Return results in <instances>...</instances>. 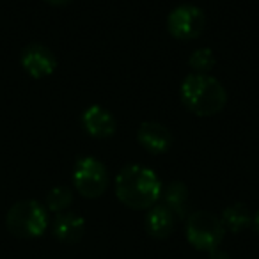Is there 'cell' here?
I'll return each mask as SVG.
<instances>
[{"instance_id":"5b68a950","label":"cell","mask_w":259,"mask_h":259,"mask_svg":"<svg viewBox=\"0 0 259 259\" xmlns=\"http://www.w3.org/2000/svg\"><path fill=\"white\" fill-rule=\"evenodd\" d=\"M73 185L85 199H98L108 187L107 169L98 158L82 156L73 169Z\"/></svg>"},{"instance_id":"9c48e42d","label":"cell","mask_w":259,"mask_h":259,"mask_svg":"<svg viewBox=\"0 0 259 259\" xmlns=\"http://www.w3.org/2000/svg\"><path fill=\"white\" fill-rule=\"evenodd\" d=\"M137 141L151 155H163L172 148V134L163 124L155 121L142 122L137 130Z\"/></svg>"},{"instance_id":"52a82bcc","label":"cell","mask_w":259,"mask_h":259,"mask_svg":"<svg viewBox=\"0 0 259 259\" xmlns=\"http://www.w3.org/2000/svg\"><path fill=\"white\" fill-rule=\"evenodd\" d=\"M20 62H22V68L32 78H45V76L52 75L57 68V59H55L54 52L41 43H32L23 48Z\"/></svg>"},{"instance_id":"9a60e30c","label":"cell","mask_w":259,"mask_h":259,"mask_svg":"<svg viewBox=\"0 0 259 259\" xmlns=\"http://www.w3.org/2000/svg\"><path fill=\"white\" fill-rule=\"evenodd\" d=\"M188 64L194 69V73L208 75L215 66V54H213L211 48H197L188 59Z\"/></svg>"},{"instance_id":"e0dca14e","label":"cell","mask_w":259,"mask_h":259,"mask_svg":"<svg viewBox=\"0 0 259 259\" xmlns=\"http://www.w3.org/2000/svg\"><path fill=\"white\" fill-rule=\"evenodd\" d=\"M45 2H48L50 6H66V4H69L71 0H45Z\"/></svg>"},{"instance_id":"8fae6325","label":"cell","mask_w":259,"mask_h":259,"mask_svg":"<svg viewBox=\"0 0 259 259\" xmlns=\"http://www.w3.org/2000/svg\"><path fill=\"white\" fill-rule=\"evenodd\" d=\"M174 226H176V217L167 206L155 204L149 208L148 217H146V229L156 240H165L172 234Z\"/></svg>"},{"instance_id":"4fadbf2b","label":"cell","mask_w":259,"mask_h":259,"mask_svg":"<svg viewBox=\"0 0 259 259\" xmlns=\"http://www.w3.org/2000/svg\"><path fill=\"white\" fill-rule=\"evenodd\" d=\"M226 231L231 233H241L243 229H247L252 222V215L250 209L243 204V202H234V204L227 206L226 209L220 215Z\"/></svg>"},{"instance_id":"5bb4252c","label":"cell","mask_w":259,"mask_h":259,"mask_svg":"<svg viewBox=\"0 0 259 259\" xmlns=\"http://www.w3.org/2000/svg\"><path fill=\"white\" fill-rule=\"evenodd\" d=\"M73 202V192L69 187H54L47 194V208L54 213H62L71 206Z\"/></svg>"},{"instance_id":"8992f818","label":"cell","mask_w":259,"mask_h":259,"mask_svg":"<svg viewBox=\"0 0 259 259\" xmlns=\"http://www.w3.org/2000/svg\"><path fill=\"white\" fill-rule=\"evenodd\" d=\"M206 27V15L194 4H181L169 13L167 29L178 41H192L202 34Z\"/></svg>"},{"instance_id":"3957f363","label":"cell","mask_w":259,"mask_h":259,"mask_svg":"<svg viewBox=\"0 0 259 259\" xmlns=\"http://www.w3.org/2000/svg\"><path fill=\"white\" fill-rule=\"evenodd\" d=\"M6 227L13 236L22 240L41 236L48 227L47 208L32 199L16 202L6 215Z\"/></svg>"},{"instance_id":"ba28073f","label":"cell","mask_w":259,"mask_h":259,"mask_svg":"<svg viewBox=\"0 0 259 259\" xmlns=\"http://www.w3.org/2000/svg\"><path fill=\"white\" fill-rule=\"evenodd\" d=\"M82 126L91 137L110 139L115 134L117 122L110 110H107L101 105H91L82 114Z\"/></svg>"},{"instance_id":"30bf717a","label":"cell","mask_w":259,"mask_h":259,"mask_svg":"<svg viewBox=\"0 0 259 259\" xmlns=\"http://www.w3.org/2000/svg\"><path fill=\"white\" fill-rule=\"evenodd\" d=\"M52 233L62 243H76L82 240L83 233H85V220L78 213H57L54 224H52Z\"/></svg>"},{"instance_id":"7a4b0ae2","label":"cell","mask_w":259,"mask_h":259,"mask_svg":"<svg viewBox=\"0 0 259 259\" xmlns=\"http://www.w3.org/2000/svg\"><path fill=\"white\" fill-rule=\"evenodd\" d=\"M181 103L187 110L199 117H211L222 112L227 103V93L224 85L211 75L190 73L180 85Z\"/></svg>"},{"instance_id":"277c9868","label":"cell","mask_w":259,"mask_h":259,"mask_svg":"<svg viewBox=\"0 0 259 259\" xmlns=\"http://www.w3.org/2000/svg\"><path fill=\"white\" fill-rule=\"evenodd\" d=\"M185 234L188 243L197 250L211 252L219 248L226 236V227L222 220L211 211H194L187 217Z\"/></svg>"},{"instance_id":"6da1fadb","label":"cell","mask_w":259,"mask_h":259,"mask_svg":"<svg viewBox=\"0 0 259 259\" xmlns=\"http://www.w3.org/2000/svg\"><path fill=\"white\" fill-rule=\"evenodd\" d=\"M115 195L132 209H149L162 197V181L149 167L126 165L115 178Z\"/></svg>"},{"instance_id":"ac0fdd59","label":"cell","mask_w":259,"mask_h":259,"mask_svg":"<svg viewBox=\"0 0 259 259\" xmlns=\"http://www.w3.org/2000/svg\"><path fill=\"white\" fill-rule=\"evenodd\" d=\"M252 222H254V229H255V233L259 234V211L255 213V217L252 219Z\"/></svg>"},{"instance_id":"7c38bea8","label":"cell","mask_w":259,"mask_h":259,"mask_svg":"<svg viewBox=\"0 0 259 259\" xmlns=\"http://www.w3.org/2000/svg\"><path fill=\"white\" fill-rule=\"evenodd\" d=\"M163 206L174 213L178 219H185L188 211V188L183 181H172L163 190Z\"/></svg>"},{"instance_id":"2e32d148","label":"cell","mask_w":259,"mask_h":259,"mask_svg":"<svg viewBox=\"0 0 259 259\" xmlns=\"http://www.w3.org/2000/svg\"><path fill=\"white\" fill-rule=\"evenodd\" d=\"M209 259H231V257H229V254H227V252L215 248V250L209 252Z\"/></svg>"}]
</instances>
